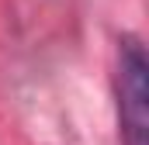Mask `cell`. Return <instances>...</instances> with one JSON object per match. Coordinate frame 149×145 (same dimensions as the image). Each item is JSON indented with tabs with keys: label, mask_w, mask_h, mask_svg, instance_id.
<instances>
[{
	"label": "cell",
	"mask_w": 149,
	"mask_h": 145,
	"mask_svg": "<svg viewBox=\"0 0 149 145\" xmlns=\"http://www.w3.org/2000/svg\"><path fill=\"white\" fill-rule=\"evenodd\" d=\"M118 121L125 145H149V62L132 35L118 48Z\"/></svg>",
	"instance_id": "cell-1"
}]
</instances>
